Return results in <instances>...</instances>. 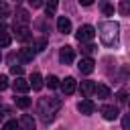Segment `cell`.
<instances>
[{"instance_id":"ac0fdd59","label":"cell","mask_w":130,"mask_h":130,"mask_svg":"<svg viewBox=\"0 0 130 130\" xmlns=\"http://www.w3.org/2000/svg\"><path fill=\"white\" fill-rule=\"evenodd\" d=\"M20 59H22V61H32V59H35V51L28 49V47L22 49V51H20Z\"/></svg>"},{"instance_id":"d6986e66","label":"cell","mask_w":130,"mask_h":130,"mask_svg":"<svg viewBox=\"0 0 130 130\" xmlns=\"http://www.w3.org/2000/svg\"><path fill=\"white\" fill-rule=\"evenodd\" d=\"M8 16H10V6L0 0V20H4V18H8Z\"/></svg>"},{"instance_id":"d6a6232c","label":"cell","mask_w":130,"mask_h":130,"mask_svg":"<svg viewBox=\"0 0 130 130\" xmlns=\"http://www.w3.org/2000/svg\"><path fill=\"white\" fill-rule=\"evenodd\" d=\"M81 6H89V4H93V0H77Z\"/></svg>"},{"instance_id":"4fadbf2b","label":"cell","mask_w":130,"mask_h":130,"mask_svg":"<svg viewBox=\"0 0 130 130\" xmlns=\"http://www.w3.org/2000/svg\"><path fill=\"white\" fill-rule=\"evenodd\" d=\"M79 89H81V93H83L85 98H89V95L93 93V89H95V83H93V81H89V79H85V81H81Z\"/></svg>"},{"instance_id":"7c38bea8","label":"cell","mask_w":130,"mask_h":130,"mask_svg":"<svg viewBox=\"0 0 130 130\" xmlns=\"http://www.w3.org/2000/svg\"><path fill=\"white\" fill-rule=\"evenodd\" d=\"M18 126H20V130H35V118L32 116H28V114H24L22 118H20V122H18Z\"/></svg>"},{"instance_id":"7a4b0ae2","label":"cell","mask_w":130,"mask_h":130,"mask_svg":"<svg viewBox=\"0 0 130 130\" xmlns=\"http://www.w3.org/2000/svg\"><path fill=\"white\" fill-rule=\"evenodd\" d=\"M118 30H120V24L114 22V20H106V22H100L98 26V32H100V39L104 45L112 47L118 43Z\"/></svg>"},{"instance_id":"8992f818","label":"cell","mask_w":130,"mask_h":130,"mask_svg":"<svg viewBox=\"0 0 130 130\" xmlns=\"http://www.w3.org/2000/svg\"><path fill=\"white\" fill-rule=\"evenodd\" d=\"M77 69H79L83 75H89V73L95 69V61H93L91 57H83V59L77 63Z\"/></svg>"},{"instance_id":"484cf974","label":"cell","mask_w":130,"mask_h":130,"mask_svg":"<svg viewBox=\"0 0 130 130\" xmlns=\"http://www.w3.org/2000/svg\"><path fill=\"white\" fill-rule=\"evenodd\" d=\"M18 128V124H16V120H8L4 126H2V130H16Z\"/></svg>"},{"instance_id":"5bb4252c","label":"cell","mask_w":130,"mask_h":130,"mask_svg":"<svg viewBox=\"0 0 130 130\" xmlns=\"http://www.w3.org/2000/svg\"><path fill=\"white\" fill-rule=\"evenodd\" d=\"M93 93H98L100 100H108V98H110V87H108L106 83H98L95 89H93Z\"/></svg>"},{"instance_id":"e575fe53","label":"cell","mask_w":130,"mask_h":130,"mask_svg":"<svg viewBox=\"0 0 130 130\" xmlns=\"http://www.w3.org/2000/svg\"><path fill=\"white\" fill-rule=\"evenodd\" d=\"M0 61H2V53H0Z\"/></svg>"},{"instance_id":"7402d4cb","label":"cell","mask_w":130,"mask_h":130,"mask_svg":"<svg viewBox=\"0 0 130 130\" xmlns=\"http://www.w3.org/2000/svg\"><path fill=\"white\" fill-rule=\"evenodd\" d=\"M10 43H12V37H10L6 30H4V32H0V47H8Z\"/></svg>"},{"instance_id":"30bf717a","label":"cell","mask_w":130,"mask_h":130,"mask_svg":"<svg viewBox=\"0 0 130 130\" xmlns=\"http://www.w3.org/2000/svg\"><path fill=\"white\" fill-rule=\"evenodd\" d=\"M57 30L63 32V35L71 32V20H69L67 16H59V18H57Z\"/></svg>"},{"instance_id":"83f0119b","label":"cell","mask_w":130,"mask_h":130,"mask_svg":"<svg viewBox=\"0 0 130 130\" xmlns=\"http://www.w3.org/2000/svg\"><path fill=\"white\" fill-rule=\"evenodd\" d=\"M8 87V77L6 75H0V91H4Z\"/></svg>"},{"instance_id":"44dd1931","label":"cell","mask_w":130,"mask_h":130,"mask_svg":"<svg viewBox=\"0 0 130 130\" xmlns=\"http://www.w3.org/2000/svg\"><path fill=\"white\" fill-rule=\"evenodd\" d=\"M14 104H16L18 108H28V106H30V100L24 98V95H18V98H14Z\"/></svg>"},{"instance_id":"d4e9b609","label":"cell","mask_w":130,"mask_h":130,"mask_svg":"<svg viewBox=\"0 0 130 130\" xmlns=\"http://www.w3.org/2000/svg\"><path fill=\"white\" fill-rule=\"evenodd\" d=\"M102 10H104V14H106V16H112V14H114V6L106 4V2H102Z\"/></svg>"},{"instance_id":"6da1fadb","label":"cell","mask_w":130,"mask_h":130,"mask_svg":"<svg viewBox=\"0 0 130 130\" xmlns=\"http://www.w3.org/2000/svg\"><path fill=\"white\" fill-rule=\"evenodd\" d=\"M59 110H61V100L59 98H41L39 100V116L45 124L53 122Z\"/></svg>"},{"instance_id":"52a82bcc","label":"cell","mask_w":130,"mask_h":130,"mask_svg":"<svg viewBox=\"0 0 130 130\" xmlns=\"http://www.w3.org/2000/svg\"><path fill=\"white\" fill-rule=\"evenodd\" d=\"M77 110H79L83 116H89V114H93V112H95V104H93L89 98H85V100H81V102L77 104Z\"/></svg>"},{"instance_id":"836d02e7","label":"cell","mask_w":130,"mask_h":130,"mask_svg":"<svg viewBox=\"0 0 130 130\" xmlns=\"http://www.w3.org/2000/svg\"><path fill=\"white\" fill-rule=\"evenodd\" d=\"M4 30H6V26H4V22L0 20V32H4Z\"/></svg>"},{"instance_id":"4316f807","label":"cell","mask_w":130,"mask_h":130,"mask_svg":"<svg viewBox=\"0 0 130 130\" xmlns=\"http://www.w3.org/2000/svg\"><path fill=\"white\" fill-rule=\"evenodd\" d=\"M10 73H12V75H16V77H18V75H22V67H20V65H12V67H10Z\"/></svg>"},{"instance_id":"f546056e","label":"cell","mask_w":130,"mask_h":130,"mask_svg":"<svg viewBox=\"0 0 130 130\" xmlns=\"http://www.w3.org/2000/svg\"><path fill=\"white\" fill-rule=\"evenodd\" d=\"M93 49H95L93 45H85V47H83V53H85V55H91V53H93Z\"/></svg>"},{"instance_id":"603a6c76","label":"cell","mask_w":130,"mask_h":130,"mask_svg":"<svg viewBox=\"0 0 130 130\" xmlns=\"http://www.w3.org/2000/svg\"><path fill=\"white\" fill-rule=\"evenodd\" d=\"M47 85H49L51 89H55V87H59V79H57L55 75H49V77H47Z\"/></svg>"},{"instance_id":"cb8c5ba5","label":"cell","mask_w":130,"mask_h":130,"mask_svg":"<svg viewBox=\"0 0 130 130\" xmlns=\"http://www.w3.org/2000/svg\"><path fill=\"white\" fill-rule=\"evenodd\" d=\"M120 12H122L124 16H128V12H130V4H128V0H122V2H120Z\"/></svg>"},{"instance_id":"3957f363","label":"cell","mask_w":130,"mask_h":130,"mask_svg":"<svg viewBox=\"0 0 130 130\" xmlns=\"http://www.w3.org/2000/svg\"><path fill=\"white\" fill-rule=\"evenodd\" d=\"M93 37H95V28H93L91 24H83V26H79L77 32H75V39H77L79 43H87V41H91Z\"/></svg>"},{"instance_id":"ba28073f","label":"cell","mask_w":130,"mask_h":130,"mask_svg":"<svg viewBox=\"0 0 130 130\" xmlns=\"http://www.w3.org/2000/svg\"><path fill=\"white\" fill-rule=\"evenodd\" d=\"M59 85H61V89H63L65 95H71L75 91V87H77V81H75V77H65Z\"/></svg>"},{"instance_id":"277c9868","label":"cell","mask_w":130,"mask_h":130,"mask_svg":"<svg viewBox=\"0 0 130 130\" xmlns=\"http://www.w3.org/2000/svg\"><path fill=\"white\" fill-rule=\"evenodd\" d=\"M73 59H75V51H73V47L65 45V47H61V49H59V61H61L63 65L73 63Z\"/></svg>"},{"instance_id":"9a60e30c","label":"cell","mask_w":130,"mask_h":130,"mask_svg":"<svg viewBox=\"0 0 130 130\" xmlns=\"http://www.w3.org/2000/svg\"><path fill=\"white\" fill-rule=\"evenodd\" d=\"M28 20H30L28 12H26L24 8H18V10H16V20H14V24H28Z\"/></svg>"},{"instance_id":"5b68a950","label":"cell","mask_w":130,"mask_h":130,"mask_svg":"<svg viewBox=\"0 0 130 130\" xmlns=\"http://www.w3.org/2000/svg\"><path fill=\"white\" fill-rule=\"evenodd\" d=\"M14 32H16V41L26 43V41L32 39V32H30V28L26 24H14Z\"/></svg>"},{"instance_id":"4dcf8cb0","label":"cell","mask_w":130,"mask_h":130,"mask_svg":"<svg viewBox=\"0 0 130 130\" xmlns=\"http://www.w3.org/2000/svg\"><path fill=\"white\" fill-rule=\"evenodd\" d=\"M128 126H130V120H128V116H124V118H122V128L128 130Z\"/></svg>"},{"instance_id":"ffe728a7","label":"cell","mask_w":130,"mask_h":130,"mask_svg":"<svg viewBox=\"0 0 130 130\" xmlns=\"http://www.w3.org/2000/svg\"><path fill=\"white\" fill-rule=\"evenodd\" d=\"M45 47H47V41H45V39H37V41L32 43V51H35V53L45 51Z\"/></svg>"},{"instance_id":"8fae6325","label":"cell","mask_w":130,"mask_h":130,"mask_svg":"<svg viewBox=\"0 0 130 130\" xmlns=\"http://www.w3.org/2000/svg\"><path fill=\"white\" fill-rule=\"evenodd\" d=\"M102 116H104L106 120H116V118L120 116V112H118L116 106H104V108H102Z\"/></svg>"},{"instance_id":"2e32d148","label":"cell","mask_w":130,"mask_h":130,"mask_svg":"<svg viewBox=\"0 0 130 130\" xmlns=\"http://www.w3.org/2000/svg\"><path fill=\"white\" fill-rule=\"evenodd\" d=\"M28 85H30L32 89H37V91H39V89L43 87V77H41V73H32V75H30Z\"/></svg>"},{"instance_id":"9c48e42d","label":"cell","mask_w":130,"mask_h":130,"mask_svg":"<svg viewBox=\"0 0 130 130\" xmlns=\"http://www.w3.org/2000/svg\"><path fill=\"white\" fill-rule=\"evenodd\" d=\"M12 87H14V91H20V93H24V91H28V89H30L28 81H26L22 75H18V77L12 81Z\"/></svg>"},{"instance_id":"e0dca14e","label":"cell","mask_w":130,"mask_h":130,"mask_svg":"<svg viewBox=\"0 0 130 130\" xmlns=\"http://www.w3.org/2000/svg\"><path fill=\"white\" fill-rule=\"evenodd\" d=\"M57 6H59V0H47V8H45L47 16H53L55 10H57Z\"/></svg>"},{"instance_id":"f1b7e54d","label":"cell","mask_w":130,"mask_h":130,"mask_svg":"<svg viewBox=\"0 0 130 130\" xmlns=\"http://www.w3.org/2000/svg\"><path fill=\"white\" fill-rule=\"evenodd\" d=\"M28 4H30L32 8H41V6H43V0H28Z\"/></svg>"},{"instance_id":"1f68e13d","label":"cell","mask_w":130,"mask_h":130,"mask_svg":"<svg viewBox=\"0 0 130 130\" xmlns=\"http://www.w3.org/2000/svg\"><path fill=\"white\" fill-rule=\"evenodd\" d=\"M118 100L124 104V102H126V91H120V93H118Z\"/></svg>"}]
</instances>
